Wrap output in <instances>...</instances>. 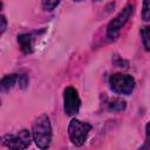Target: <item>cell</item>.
I'll return each mask as SVG.
<instances>
[{"mask_svg":"<svg viewBox=\"0 0 150 150\" xmlns=\"http://www.w3.org/2000/svg\"><path fill=\"white\" fill-rule=\"evenodd\" d=\"M32 135L35 144L40 149H47L52 142V125L46 114L40 115L33 122Z\"/></svg>","mask_w":150,"mask_h":150,"instance_id":"6da1fadb","label":"cell"},{"mask_svg":"<svg viewBox=\"0 0 150 150\" xmlns=\"http://www.w3.org/2000/svg\"><path fill=\"white\" fill-rule=\"evenodd\" d=\"M90 130H91V125L89 123L73 118L68 127V135L74 145L81 146L87 141Z\"/></svg>","mask_w":150,"mask_h":150,"instance_id":"7a4b0ae2","label":"cell"},{"mask_svg":"<svg viewBox=\"0 0 150 150\" xmlns=\"http://www.w3.org/2000/svg\"><path fill=\"white\" fill-rule=\"evenodd\" d=\"M110 89L121 95H129L135 88V80L130 75L125 74H114L109 79Z\"/></svg>","mask_w":150,"mask_h":150,"instance_id":"3957f363","label":"cell"},{"mask_svg":"<svg viewBox=\"0 0 150 150\" xmlns=\"http://www.w3.org/2000/svg\"><path fill=\"white\" fill-rule=\"evenodd\" d=\"M32 138L33 135L28 130L22 129L14 135H5L2 137V145L9 149H26L30 145Z\"/></svg>","mask_w":150,"mask_h":150,"instance_id":"277c9868","label":"cell"},{"mask_svg":"<svg viewBox=\"0 0 150 150\" xmlns=\"http://www.w3.org/2000/svg\"><path fill=\"white\" fill-rule=\"evenodd\" d=\"M132 11H134V7L132 5H127L108 25L107 27V36L108 39L112 40L117 36L120 29L127 23V21L129 20V18L131 16L132 14Z\"/></svg>","mask_w":150,"mask_h":150,"instance_id":"5b68a950","label":"cell"},{"mask_svg":"<svg viewBox=\"0 0 150 150\" xmlns=\"http://www.w3.org/2000/svg\"><path fill=\"white\" fill-rule=\"evenodd\" d=\"M81 105V101L79 97V94L75 88L68 87L64 89L63 93V107H64V112L69 116L76 115L79 112Z\"/></svg>","mask_w":150,"mask_h":150,"instance_id":"8992f818","label":"cell"},{"mask_svg":"<svg viewBox=\"0 0 150 150\" xmlns=\"http://www.w3.org/2000/svg\"><path fill=\"white\" fill-rule=\"evenodd\" d=\"M18 42L20 46V49L25 54H30L34 50V36L28 33H23L18 35Z\"/></svg>","mask_w":150,"mask_h":150,"instance_id":"52a82bcc","label":"cell"},{"mask_svg":"<svg viewBox=\"0 0 150 150\" xmlns=\"http://www.w3.org/2000/svg\"><path fill=\"white\" fill-rule=\"evenodd\" d=\"M18 75L16 74H11V75H6L2 77L1 82H0V88L2 93L8 91L9 89H12L14 87V84L18 82Z\"/></svg>","mask_w":150,"mask_h":150,"instance_id":"ba28073f","label":"cell"},{"mask_svg":"<svg viewBox=\"0 0 150 150\" xmlns=\"http://www.w3.org/2000/svg\"><path fill=\"white\" fill-rule=\"evenodd\" d=\"M108 107L112 111H122L125 109V101H123L121 98H112L108 103Z\"/></svg>","mask_w":150,"mask_h":150,"instance_id":"9c48e42d","label":"cell"},{"mask_svg":"<svg viewBox=\"0 0 150 150\" xmlns=\"http://www.w3.org/2000/svg\"><path fill=\"white\" fill-rule=\"evenodd\" d=\"M141 36L145 49L150 52V26H144L141 28Z\"/></svg>","mask_w":150,"mask_h":150,"instance_id":"30bf717a","label":"cell"},{"mask_svg":"<svg viewBox=\"0 0 150 150\" xmlns=\"http://www.w3.org/2000/svg\"><path fill=\"white\" fill-rule=\"evenodd\" d=\"M142 19L144 21H149L150 20V0H143Z\"/></svg>","mask_w":150,"mask_h":150,"instance_id":"8fae6325","label":"cell"},{"mask_svg":"<svg viewBox=\"0 0 150 150\" xmlns=\"http://www.w3.org/2000/svg\"><path fill=\"white\" fill-rule=\"evenodd\" d=\"M41 2L45 11H53L60 4V0H41Z\"/></svg>","mask_w":150,"mask_h":150,"instance_id":"7c38bea8","label":"cell"},{"mask_svg":"<svg viewBox=\"0 0 150 150\" xmlns=\"http://www.w3.org/2000/svg\"><path fill=\"white\" fill-rule=\"evenodd\" d=\"M18 83H19V87H20L21 89H25V88L27 87V84H28V77H27V75H25V74L19 75V77H18Z\"/></svg>","mask_w":150,"mask_h":150,"instance_id":"4fadbf2b","label":"cell"},{"mask_svg":"<svg viewBox=\"0 0 150 150\" xmlns=\"http://www.w3.org/2000/svg\"><path fill=\"white\" fill-rule=\"evenodd\" d=\"M145 139H146V143L150 144V122L145 127Z\"/></svg>","mask_w":150,"mask_h":150,"instance_id":"5bb4252c","label":"cell"},{"mask_svg":"<svg viewBox=\"0 0 150 150\" xmlns=\"http://www.w3.org/2000/svg\"><path fill=\"white\" fill-rule=\"evenodd\" d=\"M6 26H7V21H6V18H5V15H1V33H4L5 32V29H6Z\"/></svg>","mask_w":150,"mask_h":150,"instance_id":"9a60e30c","label":"cell"},{"mask_svg":"<svg viewBox=\"0 0 150 150\" xmlns=\"http://www.w3.org/2000/svg\"><path fill=\"white\" fill-rule=\"evenodd\" d=\"M74 1H82V0H74Z\"/></svg>","mask_w":150,"mask_h":150,"instance_id":"2e32d148","label":"cell"},{"mask_svg":"<svg viewBox=\"0 0 150 150\" xmlns=\"http://www.w3.org/2000/svg\"><path fill=\"white\" fill-rule=\"evenodd\" d=\"M94 1H101V0H94Z\"/></svg>","mask_w":150,"mask_h":150,"instance_id":"e0dca14e","label":"cell"}]
</instances>
